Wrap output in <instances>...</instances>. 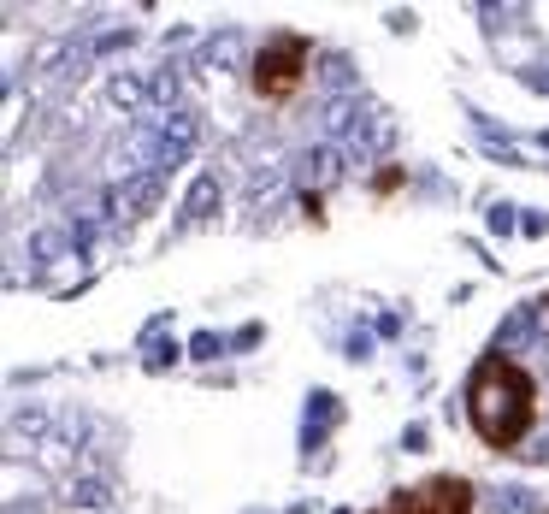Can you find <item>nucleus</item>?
Wrapping results in <instances>:
<instances>
[{"instance_id":"nucleus-1","label":"nucleus","mask_w":549,"mask_h":514,"mask_svg":"<svg viewBox=\"0 0 549 514\" xmlns=\"http://www.w3.org/2000/svg\"><path fill=\"white\" fill-rule=\"evenodd\" d=\"M461 402H467V426H473V438L485 450H514L538 426V379L502 349L479 355V367L467 373Z\"/></svg>"},{"instance_id":"nucleus-6","label":"nucleus","mask_w":549,"mask_h":514,"mask_svg":"<svg viewBox=\"0 0 549 514\" xmlns=\"http://www.w3.org/2000/svg\"><path fill=\"white\" fill-rule=\"evenodd\" d=\"M378 514H396V509H390V503H384V509H378Z\"/></svg>"},{"instance_id":"nucleus-2","label":"nucleus","mask_w":549,"mask_h":514,"mask_svg":"<svg viewBox=\"0 0 549 514\" xmlns=\"http://www.w3.org/2000/svg\"><path fill=\"white\" fill-rule=\"evenodd\" d=\"M307 65H313V42H307L302 30L272 36V42L254 54V95H260V101H272V107L296 101V95H302V83H307Z\"/></svg>"},{"instance_id":"nucleus-3","label":"nucleus","mask_w":549,"mask_h":514,"mask_svg":"<svg viewBox=\"0 0 549 514\" xmlns=\"http://www.w3.org/2000/svg\"><path fill=\"white\" fill-rule=\"evenodd\" d=\"M390 509L396 514H473L479 509V491H473V479H461V473H431L414 491H396Z\"/></svg>"},{"instance_id":"nucleus-4","label":"nucleus","mask_w":549,"mask_h":514,"mask_svg":"<svg viewBox=\"0 0 549 514\" xmlns=\"http://www.w3.org/2000/svg\"><path fill=\"white\" fill-rule=\"evenodd\" d=\"M396 190H402V166H390V172L372 178V195H396Z\"/></svg>"},{"instance_id":"nucleus-5","label":"nucleus","mask_w":549,"mask_h":514,"mask_svg":"<svg viewBox=\"0 0 549 514\" xmlns=\"http://www.w3.org/2000/svg\"><path fill=\"white\" fill-rule=\"evenodd\" d=\"M538 320H544V331H549V296H544V302H538Z\"/></svg>"}]
</instances>
